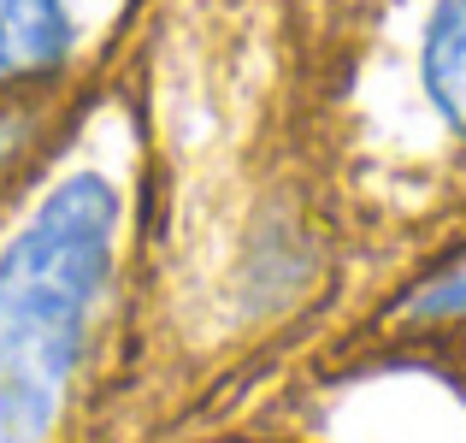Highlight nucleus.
I'll return each mask as SVG.
<instances>
[{
  "label": "nucleus",
  "mask_w": 466,
  "mask_h": 443,
  "mask_svg": "<svg viewBox=\"0 0 466 443\" xmlns=\"http://www.w3.org/2000/svg\"><path fill=\"white\" fill-rule=\"evenodd\" d=\"M113 190L71 178L0 254V443H42L54 426L113 261Z\"/></svg>",
  "instance_id": "f257e3e1"
},
{
  "label": "nucleus",
  "mask_w": 466,
  "mask_h": 443,
  "mask_svg": "<svg viewBox=\"0 0 466 443\" xmlns=\"http://www.w3.org/2000/svg\"><path fill=\"white\" fill-rule=\"evenodd\" d=\"M420 71L431 107L466 137V0H437L431 24H425Z\"/></svg>",
  "instance_id": "f03ea898"
},
{
  "label": "nucleus",
  "mask_w": 466,
  "mask_h": 443,
  "mask_svg": "<svg viewBox=\"0 0 466 443\" xmlns=\"http://www.w3.org/2000/svg\"><path fill=\"white\" fill-rule=\"evenodd\" d=\"M66 36H71L66 0H0V77L47 66L66 47Z\"/></svg>",
  "instance_id": "7ed1b4c3"
},
{
  "label": "nucleus",
  "mask_w": 466,
  "mask_h": 443,
  "mask_svg": "<svg viewBox=\"0 0 466 443\" xmlns=\"http://www.w3.org/2000/svg\"><path fill=\"white\" fill-rule=\"evenodd\" d=\"M401 319L413 325H443V319H466V254L455 266H443L437 278H425L420 290L401 302Z\"/></svg>",
  "instance_id": "20e7f679"
},
{
  "label": "nucleus",
  "mask_w": 466,
  "mask_h": 443,
  "mask_svg": "<svg viewBox=\"0 0 466 443\" xmlns=\"http://www.w3.org/2000/svg\"><path fill=\"white\" fill-rule=\"evenodd\" d=\"M12 154V125H0V160Z\"/></svg>",
  "instance_id": "39448f33"
}]
</instances>
